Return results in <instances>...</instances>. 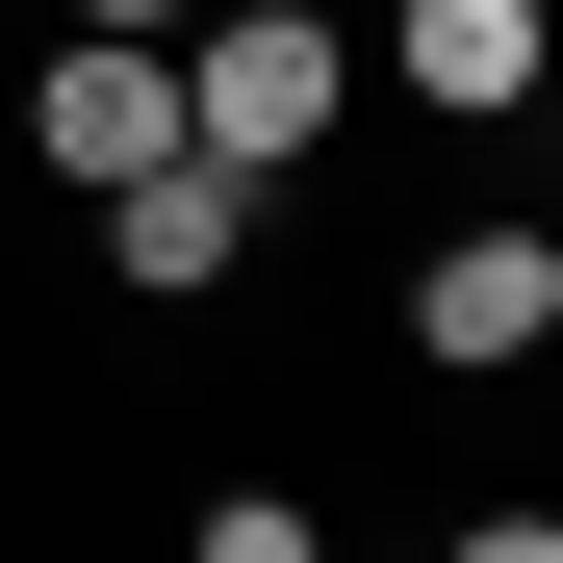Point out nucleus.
<instances>
[{"instance_id": "7ed1b4c3", "label": "nucleus", "mask_w": 563, "mask_h": 563, "mask_svg": "<svg viewBox=\"0 0 563 563\" xmlns=\"http://www.w3.org/2000/svg\"><path fill=\"white\" fill-rule=\"evenodd\" d=\"M26 154L103 206V179H154L179 154V52H129V26H52V77H26Z\"/></svg>"}, {"instance_id": "6e6552de", "label": "nucleus", "mask_w": 563, "mask_h": 563, "mask_svg": "<svg viewBox=\"0 0 563 563\" xmlns=\"http://www.w3.org/2000/svg\"><path fill=\"white\" fill-rule=\"evenodd\" d=\"M77 26H129V52H179V26H206V0H77Z\"/></svg>"}, {"instance_id": "39448f33", "label": "nucleus", "mask_w": 563, "mask_h": 563, "mask_svg": "<svg viewBox=\"0 0 563 563\" xmlns=\"http://www.w3.org/2000/svg\"><path fill=\"white\" fill-rule=\"evenodd\" d=\"M385 77H410L435 129H512L538 77H563V0H410V26H385Z\"/></svg>"}, {"instance_id": "f03ea898", "label": "nucleus", "mask_w": 563, "mask_h": 563, "mask_svg": "<svg viewBox=\"0 0 563 563\" xmlns=\"http://www.w3.org/2000/svg\"><path fill=\"white\" fill-rule=\"evenodd\" d=\"M410 358H435V385L563 358V231H538V206H512V231H435V256H410Z\"/></svg>"}, {"instance_id": "f257e3e1", "label": "nucleus", "mask_w": 563, "mask_h": 563, "mask_svg": "<svg viewBox=\"0 0 563 563\" xmlns=\"http://www.w3.org/2000/svg\"><path fill=\"white\" fill-rule=\"evenodd\" d=\"M333 103H358V52H333V26H282V0H206V26H179V154H231L256 206L333 154Z\"/></svg>"}, {"instance_id": "1a4fd4ad", "label": "nucleus", "mask_w": 563, "mask_h": 563, "mask_svg": "<svg viewBox=\"0 0 563 563\" xmlns=\"http://www.w3.org/2000/svg\"><path fill=\"white\" fill-rule=\"evenodd\" d=\"M282 26H333V0H282Z\"/></svg>"}, {"instance_id": "0eeeda50", "label": "nucleus", "mask_w": 563, "mask_h": 563, "mask_svg": "<svg viewBox=\"0 0 563 563\" xmlns=\"http://www.w3.org/2000/svg\"><path fill=\"white\" fill-rule=\"evenodd\" d=\"M435 563H563V512H461V538H435Z\"/></svg>"}, {"instance_id": "423d86ee", "label": "nucleus", "mask_w": 563, "mask_h": 563, "mask_svg": "<svg viewBox=\"0 0 563 563\" xmlns=\"http://www.w3.org/2000/svg\"><path fill=\"white\" fill-rule=\"evenodd\" d=\"M179 563H333V512H308V487H206V512H179Z\"/></svg>"}, {"instance_id": "20e7f679", "label": "nucleus", "mask_w": 563, "mask_h": 563, "mask_svg": "<svg viewBox=\"0 0 563 563\" xmlns=\"http://www.w3.org/2000/svg\"><path fill=\"white\" fill-rule=\"evenodd\" d=\"M231 256H256V179H231V154H154V179H103V282H129V308H206Z\"/></svg>"}]
</instances>
